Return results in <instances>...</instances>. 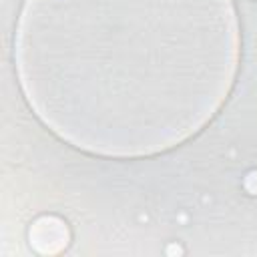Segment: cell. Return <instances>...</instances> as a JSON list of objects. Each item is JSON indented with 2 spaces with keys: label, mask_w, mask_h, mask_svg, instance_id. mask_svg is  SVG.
<instances>
[{
  "label": "cell",
  "mask_w": 257,
  "mask_h": 257,
  "mask_svg": "<svg viewBox=\"0 0 257 257\" xmlns=\"http://www.w3.org/2000/svg\"><path fill=\"white\" fill-rule=\"evenodd\" d=\"M14 58L34 114L102 157H147L199 133L239 66L233 0H26Z\"/></svg>",
  "instance_id": "6da1fadb"
},
{
  "label": "cell",
  "mask_w": 257,
  "mask_h": 257,
  "mask_svg": "<svg viewBox=\"0 0 257 257\" xmlns=\"http://www.w3.org/2000/svg\"><path fill=\"white\" fill-rule=\"evenodd\" d=\"M48 239H50V243L56 245V249H60V247L66 245V241H68L66 227H64V223H62L60 219H56V217H40V219L34 221V225L30 227V243H34L36 249H40L42 243H46L42 253H48ZM56 249L52 247V251H56Z\"/></svg>",
  "instance_id": "7a4b0ae2"
}]
</instances>
